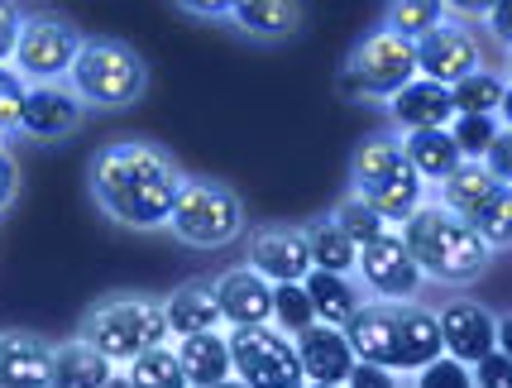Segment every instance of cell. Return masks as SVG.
Instances as JSON below:
<instances>
[{
  "label": "cell",
  "instance_id": "277c9868",
  "mask_svg": "<svg viewBox=\"0 0 512 388\" xmlns=\"http://www.w3.org/2000/svg\"><path fill=\"white\" fill-rule=\"evenodd\" d=\"M350 187L388 226H402L417 206H426V178L412 168L398 130H374L359 139L350 154Z\"/></svg>",
  "mask_w": 512,
  "mask_h": 388
},
{
  "label": "cell",
  "instance_id": "4fadbf2b",
  "mask_svg": "<svg viewBox=\"0 0 512 388\" xmlns=\"http://www.w3.org/2000/svg\"><path fill=\"white\" fill-rule=\"evenodd\" d=\"M436 321H441L446 355L460 360V365H479L489 350H498V317L474 297H450L446 307L436 312Z\"/></svg>",
  "mask_w": 512,
  "mask_h": 388
},
{
  "label": "cell",
  "instance_id": "44dd1931",
  "mask_svg": "<svg viewBox=\"0 0 512 388\" xmlns=\"http://www.w3.org/2000/svg\"><path fill=\"white\" fill-rule=\"evenodd\" d=\"M178 360L182 374L192 388H216L221 379L235 374V360H230V336L221 331H197V336H178Z\"/></svg>",
  "mask_w": 512,
  "mask_h": 388
},
{
  "label": "cell",
  "instance_id": "603a6c76",
  "mask_svg": "<svg viewBox=\"0 0 512 388\" xmlns=\"http://www.w3.org/2000/svg\"><path fill=\"white\" fill-rule=\"evenodd\" d=\"M115 379V365L87 345L82 336L53 345V388H106Z\"/></svg>",
  "mask_w": 512,
  "mask_h": 388
},
{
  "label": "cell",
  "instance_id": "c3c4849f",
  "mask_svg": "<svg viewBox=\"0 0 512 388\" xmlns=\"http://www.w3.org/2000/svg\"><path fill=\"white\" fill-rule=\"evenodd\" d=\"M106 388H130V379H125V374H115V379H111Z\"/></svg>",
  "mask_w": 512,
  "mask_h": 388
},
{
  "label": "cell",
  "instance_id": "7dc6e473",
  "mask_svg": "<svg viewBox=\"0 0 512 388\" xmlns=\"http://www.w3.org/2000/svg\"><path fill=\"white\" fill-rule=\"evenodd\" d=\"M216 388H249V384H245V379H235V374H230V379H221Z\"/></svg>",
  "mask_w": 512,
  "mask_h": 388
},
{
  "label": "cell",
  "instance_id": "2e32d148",
  "mask_svg": "<svg viewBox=\"0 0 512 388\" xmlns=\"http://www.w3.org/2000/svg\"><path fill=\"white\" fill-rule=\"evenodd\" d=\"M82 111L87 101L63 87V82H44V87H29L24 96V120H20V135L29 139H63L82 125Z\"/></svg>",
  "mask_w": 512,
  "mask_h": 388
},
{
  "label": "cell",
  "instance_id": "7bdbcfd3",
  "mask_svg": "<svg viewBox=\"0 0 512 388\" xmlns=\"http://www.w3.org/2000/svg\"><path fill=\"white\" fill-rule=\"evenodd\" d=\"M489 34L503 48H512V0H498V5L489 10Z\"/></svg>",
  "mask_w": 512,
  "mask_h": 388
},
{
  "label": "cell",
  "instance_id": "836d02e7",
  "mask_svg": "<svg viewBox=\"0 0 512 388\" xmlns=\"http://www.w3.org/2000/svg\"><path fill=\"white\" fill-rule=\"evenodd\" d=\"M498 130H503L498 115H455V120H450V135H455L465 159H484L489 144L498 139Z\"/></svg>",
  "mask_w": 512,
  "mask_h": 388
},
{
  "label": "cell",
  "instance_id": "e575fe53",
  "mask_svg": "<svg viewBox=\"0 0 512 388\" xmlns=\"http://www.w3.org/2000/svg\"><path fill=\"white\" fill-rule=\"evenodd\" d=\"M24 96H29V82L15 68H0V135H20Z\"/></svg>",
  "mask_w": 512,
  "mask_h": 388
},
{
  "label": "cell",
  "instance_id": "f1b7e54d",
  "mask_svg": "<svg viewBox=\"0 0 512 388\" xmlns=\"http://www.w3.org/2000/svg\"><path fill=\"white\" fill-rule=\"evenodd\" d=\"M503 92H508L503 72L479 68V72H469V77H460V82L450 87V106H455V115H498Z\"/></svg>",
  "mask_w": 512,
  "mask_h": 388
},
{
  "label": "cell",
  "instance_id": "f6af8a7d",
  "mask_svg": "<svg viewBox=\"0 0 512 388\" xmlns=\"http://www.w3.org/2000/svg\"><path fill=\"white\" fill-rule=\"evenodd\" d=\"M498 350H503V355H512V312H508V317H498Z\"/></svg>",
  "mask_w": 512,
  "mask_h": 388
},
{
  "label": "cell",
  "instance_id": "60d3db41",
  "mask_svg": "<svg viewBox=\"0 0 512 388\" xmlns=\"http://www.w3.org/2000/svg\"><path fill=\"white\" fill-rule=\"evenodd\" d=\"M173 5L187 10V15H197V20H230L240 0H173Z\"/></svg>",
  "mask_w": 512,
  "mask_h": 388
},
{
  "label": "cell",
  "instance_id": "bcb514c9",
  "mask_svg": "<svg viewBox=\"0 0 512 388\" xmlns=\"http://www.w3.org/2000/svg\"><path fill=\"white\" fill-rule=\"evenodd\" d=\"M498 120H503V125H508V130H512V87H508V92H503V106H498Z\"/></svg>",
  "mask_w": 512,
  "mask_h": 388
},
{
  "label": "cell",
  "instance_id": "d4e9b609",
  "mask_svg": "<svg viewBox=\"0 0 512 388\" xmlns=\"http://www.w3.org/2000/svg\"><path fill=\"white\" fill-rule=\"evenodd\" d=\"M402 149H407L412 168L422 173L426 183H446L450 173L465 163V154H460V144H455L450 130H412V135H402Z\"/></svg>",
  "mask_w": 512,
  "mask_h": 388
},
{
  "label": "cell",
  "instance_id": "d590c367",
  "mask_svg": "<svg viewBox=\"0 0 512 388\" xmlns=\"http://www.w3.org/2000/svg\"><path fill=\"white\" fill-rule=\"evenodd\" d=\"M474 374V388H512V355H503V350H489L479 365H469Z\"/></svg>",
  "mask_w": 512,
  "mask_h": 388
},
{
  "label": "cell",
  "instance_id": "f546056e",
  "mask_svg": "<svg viewBox=\"0 0 512 388\" xmlns=\"http://www.w3.org/2000/svg\"><path fill=\"white\" fill-rule=\"evenodd\" d=\"M441 187V206H450L455 216H469V206L474 202H484L493 187H498V178L489 173V163H479V159H465L455 173H450L446 183H436Z\"/></svg>",
  "mask_w": 512,
  "mask_h": 388
},
{
  "label": "cell",
  "instance_id": "f907efd6",
  "mask_svg": "<svg viewBox=\"0 0 512 388\" xmlns=\"http://www.w3.org/2000/svg\"><path fill=\"white\" fill-rule=\"evenodd\" d=\"M508 77H512V48H508Z\"/></svg>",
  "mask_w": 512,
  "mask_h": 388
},
{
  "label": "cell",
  "instance_id": "74e56055",
  "mask_svg": "<svg viewBox=\"0 0 512 388\" xmlns=\"http://www.w3.org/2000/svg\"><path fill=\"white\" fill-rule=\"evenodd\" d=\"M20 29H24V10L15 0H0V68H10L15 44H20Z\"/></svg>",
  "mask_w": 512,
  "mask_h": 388
},
{
  "label": "cell",
  "instance_id": "7a4b0ae2",
  "mask_svg": "<svg viewBox=\"0 0 512 388\" xmlns=\"http://www.w3.org/2000/svg\"><path fill=\"white\" fill-rule=\"evenodd\" d=\"M345 336L359 360L393 369V374H422L426 365H436L446 355L441 321L422 302H379L374 297L345 321Z\"/></svg>",
  "mask_w": 512,
  "mask_h": 388
},
{
  "label": "cell",
  "instance_id": "e0dca14e",
  "mask_svg": "<svg viewBox=\"0 0 512 388\" xmlns=\"http://www.w3.org/2000/svg\"><path fill=\"white\" fill-rule=\"evenodd\" d=\"M0 388H53V345L34 331H0Z\"/></svg>",
  "mask_w": 512,
  "mask_h": 388
},
{
  "label": "cell",
  "instance_id": "ffe728a7",
  "mask_svg": "<svg viewBox=\"0 0 512 388\" xmlns=\"http://www.w3.org/2000/svg\"><path fill=\"white\" fill-rule=\"evenodd\" d=\"M163 317L173 336H197V331H221V297H216V278H192L163 297Z\"/></svg>",
  "mask_w": 512,
  "mask_h": 388
},
{
  "label": "cell",
  "instance_id": "b9f144b4",
  "mask_svg": "<svg viewBox=\"0 0 512 388\" xmlns=\"http://www.w3.org/2000/svg\"><path fill=\"white\" fill-rule=\"evenodd\" d=\"M15 192H20V163L0 149V211L15 202Z\"/></svg>",
  "mask_w": 512,
  "mask_h": 388
},
{
  "label": "cell",
  "instance_id": "ba28073f",
  "mask_svg": "<svg viewBox=\"0 0 512 388\" xmlns=\"http://www.w3.org/2000/svg\"><path fill=\"white\" fill-rule=\"evenodd\" d=\"M412 77H417V44H407V39H398L393 29L379 24L374 34H364L350 48V58L340 68V96H350V101H393Z\"/></svg>",
  "mask_w": 512,
  "mask_h": 388
},
{
  "label": "cell",
  "instance_id": "5b68a950",
  "mask_svg": "<svg viewBox=\"0 0 512 388\" xmlns=\"http://www.w3.org/2000/svg\"><path fill=\"white\" fill-rule=\"evenodd\" d=\"M77 336L87 345H96L111 365H130L144 350L163 345L173 331H168V317H163V302L149 293H111L101 302H91Z\"/></svg>",
  "mask_w": 512,
  "mask_h": 388
},
{
  "label": "cell",
  "instance_id": "30bf717a",
  "mask_svg": "<svg viewBox=\"0 0 512 388\" xmlns=\"http://www.w3.org/2000/svg\"><path fill=\"white\" fill-rule=\"evenodd\" d=\"M82 34L77 24L63 20V15H24V29H20V44H15V58L10 68L20 72L29 87H44V82H63L77 53H82Z\"/></svg>",
  "mask_w": 512,
  "mask_h": 388
},
{
  "label": "cell",
  "instance_id": "52a82bcc",
  "mask_svg": "<svg viewBox=\"0 0 512 388\" xmlns=\"http://www.w3.org/2000/svg\"><path fill=\"white\" fill-rule=\"evenodd\" d=\"M168 230L192 250H221L245 235V202L235 187L216 183V178H187L168 216Z\"/></svg>",
  "mask_w": 512,
  "mask_h": 388
},
{
  "label": "cell",
  "instance_id": "8fae6325",
  "mask_svg": "<svg viewBox=\"0 0 512 388\" xmlns=\"http://www.w3.org/2000/svg\"><path fill=\"white\" fill-rule=\"evenodd\" d=\"M355 274L364 278L369 297H379V302H417L426 283V274L417 269V259H412V250H407V240L398 230H383L379 240L359 245Z\"/></svg>",
  "mask_w": 512,
  "mask_h": 388
},
{
  "label": "cell",
  "instance_id": "ee69618b",
  "mask_svg": "<svg viewBox=\"0 0 512 388\" xmlns=\"http://www.w3.org/2000/svg\"><path fill=\"white\" fill-rule=\"evenodd\" d=\"M498 0H446V10L455 20H489V10Z\"/></svg>",
  "mask_w": 512,
  "mask_h": 388
},
{
  "label": "cell",
  "instance_id": "1f68e13d",
  "mask_svg": "<svg viewBox=\"0 0 512 388\" xmlns=\"http://www.w3.org/2000/svg\"><path fill=\"white\" fill-rule=\"evenodd\" d=\"M316 321V307L302 283H273V326L288 331V336H302Z\"/></svg>",
  "mask_w": 512,
  "mask_h": 388
},
{
  "label": "cell",
  "instance_id": "4316f807",
  "mask_svg": "<svg viewBox=\"0 0 512 388\" xmlns=\"http://www.w3.org/2000/svg\"><path fill=\"white\" fill-rule=\"evenodd\" d=\"M465 221L474 226V235H479L489 250H512V187L498 183L484 202L469 206Z\"/></svg>",
  "mask_w": 512,
  "mask_h": 388
},
{
  "label": "cell",
  "instance_id": "d6a6232c",
  "mask_svg": "<svg viewBox=\"0 0 512 388\" xmlns=\"http://www.w3.org/2000/svg\"><path fill=\"white\" fill-rule=\"evenodd\" d=\"M331 216H335V226L345 230V235H350L355 245H369V240H379L383 230H388V221H383V216H379V211H374L369 202H364V197H355V192H350L345 202L335 206Z\"/></svg>",
  "mask_w": 512,
  "mask_h": 388
},
{
  "label": "cell",
  "instance_id": "5bb4252c",
  "mask_svg": "<svg viewBox=\"0 0 512 388\" xmlns=\"http://www.w3.org/2000/svg\"><path fill=\"white\" fill-rule=\"evenodd\" d=\"M249 269L268 283H302L312 274V250L302 226H264L249 235Z\"/></svg>",
  "mask_w": 512,
  "mask_h": 388
},
{
  "label": "cell",
  "instance_id": "83f0119b",
  "mask_svg": "<svg viewBox=\"0 0 512 388\" xmlns=\"http://www.w3.org/2000/svg\"><path fill=\"white\" fill-rule=\"evenodd\" d=\"M441 20H450L446 0H388V10H383V29H393L407 44L426 39Z\"/></svg>",
  "mask_w": 512,
  "mask_h": 388
},
{
  "label": "cell",
  "instance_id": "ac0fdd59",
  "mask_svg": "<svg viewBox=\"0 0 512 388\" xmlns=\"http://www.w3.org/2000/svg\"><path fill=\"white\" fill-rule=\"evenodd\" d=\"M388 115H393L398 135H412V130H450V120H455L450 87L431 82V77H412V82L388 101Z\"/></svg>",
  "mask_w": 512,
  "mask_h": 388
},
{
  "label": "cell",
  "instance_id": "d6986e66",
  "mask_svg": "<svg viewBox=\"0 0 512 388\" xmlns=\"http://www.w3.org/2000/svg\"><path fill=\"white\" fill-rule=\"evenodd\" d=\"M216 297H221V317L230 326H264L273 321V283L254 269H230L216 278Z\"/></svg>",
  "mask_w": 512,
  "mask_h": 388
},
{
  "label": "cell",
  "instance_id": "9a60e30c",
  "mask_svg": "<svg viewBox=\"0 0 512 388\" xmlns=\"http://www.w3.org/2000/svg\"><path fill=\"white\" fill-rule=\"evenodd\" d=\"M297 341V360H302V374L307 384H345L350 369L359 365L355 345L345 336V326H326V321H312Z\"/></svg>",
  "mask_w": 512,
  "mask_h": 388
},
{
  "label": "cell",
  "instance_id": "484cf974",
  "mask_svg": "<svg viewBox=\"0 0 512 388\" xmlns=\"http://www.w3.org/2000/svg\"><path fill=\"white\" fill-rule=\"evenodd\" d=\"M307 250H312V269H326V274H355L359 264V245L345 235V230L335 226V216H316L307 221Z\"/></svg>",
  "mask_w": 512,
  "mask_h": 388
},
{
  "label": "cell",
  "instance_id": "cb8c5ba5",
  "mask_svg": "<svg viewBox=\"0 0 512 388\" xmlns=\"http://www.w3.org/2000/svg\"><path fill=\"white\" fill-rule=\"evenodd\" d=\"M302 288H307V297H312L316 321H326V326H345V321L364 307V293L355 288V278L350 274H326V269H312V274L302 278Z\"/></svg>",
  "mask_w": 512,
  "mask_h": 388
},
{
  "label": "cell",
  "instance_id": "6da1fadb",
  "mask_svg": "<svg viewBox=\"0 0 512 388\" xmlns=\"http://www.w3.org/2000/svg\"><path fill=\"white\" fill-rule=\"evenodd\" d=\"M187 183L182 163L149 139H115L101 144L87 163L91 202L111 216L115 226L158 230L168 226L178 192Z\"/></svg>",
  "mask_w": 512,
  "mask_h": 388
},
{
  "label": "cell",
  "instance_id": "4dcf8cb0",
  "mask_svg": "<svg viewBox=\"0 0 512 388\" xmlns=\"http://www.w3.org/2000/svg\"><path fill=\"white\" fill-rule=\"evenodd\" d=\"M125 379H130V388H192L187 374H182L178 350H168V345H154V350H144L139 360H130V365H125Z\"/></svg>",
  "mask_w": 512,
  "mask_h": 388
},
{
  "label": "cell",
  "instance_id": "f35d334b",
  "mask_svg": "<svg viewBox=\"0 0 512 388\" xmlns=\"http://www.w3.org/2000/svg\"><path fill=\"white\" fill-rule=\"evenodd\" d=\"M479 163H489V173H493V178L512 187V130H508V125L498 130V139L489 144V154H484Z\"/></svg>",
  "mask_w": 512,
  "mask_h": 388
},
{
  "label": "cell",
  "instance_id": "8d00e7d4",
  "mask_svg": "<svg viewBox=\"0 0 512 388\" xmlns=\"http://www.w3.org/2000/svg\"><path fill=\"white\" fill-rule=\"evenodd\" d=\"M465 369H469V365H460V360L441 355L436 365L422 369V388H474V379H469Z\"/></svg>",
  "mask_w": 512,
  "mask_h": 388
},
{
  "label": "cell",
  "instance_id": "3957f363",
  "mask_svg": "<svg viewBox=\"0 0 512 388\" xmlns=\"http://www.w3.org/2000/svg\"><path fill=\"white\" fill-rule=\"evenodd\" d=\"M398 235L407 240V250L417 259V269L426 274V283L469 288V283H479L484 269H489L493 250L474 235V226H469L465 216H455V211L441 202L417 206L398 226Z\"/></svg>",
  "mask_w": 512,
  "mask_h": 388
},
{
  "label": "cell",
  "instance_id": "7c38bea8",
  "mask_svg": "<svg viewBox=\"0 0 512 388\" xmlns=\"http://www.w3.org/2000/svg\"><path fill=\"white\" fill-rule=\"evenodd\" d=\"M484 68V48L465 20H441L426 39H417V77H431L441 87H455L460 77Z\"/></svg>",
  "mask_w": 512,
  "mask_h": 388
},
{
  "label": "cell",
  "instance_id": "ab89813d",
  "mask_svg": "<svg viewBox=\"0 0 512 388\" xmlns=\"http://www.w3.org/2000/svg\"><path fill=\"white\" fill-rule=\"evenodd\" d=\"M345 388H398V374H393V369H383V365H369V360H359V365L350 369Z\"/></svg>",
  "mask_w": 512,
  "mask_h": 388
},
{
  "label": "cell",
  "instance_id": "7402d4cb",
  "mask_svg": "<svg viewBox=\"0 0 512 388\" xmlns=\"http://www.w3.org/2000/svg\"><path fill=\"white\" fill-rule=\"evenodd\" d=\"M230 24L259 44H283L302 29V0H240Z\"/></svg>",
  "mask_w": 512,
  "mask_h": 388
},
{
  "label": "cell",
  "instance_id": "8992f818",
  "mask_svg": "<svg viewBox=\"0 0 512 388\" xmlns=\"http://www.w3.org/2000/svg\"><path fill=\"white\" fill-rule=\"evenodd\" d=\"M67 87L96 111H125L149 92V63L120 39H87L67 72Z\"/></svg>",
  "mask_w": 512,
  "mask_h": 388
},
{
  "label": "cell",
  "instance_id": "9c48e42d",
  "mask_svg": "<svg viewBox=\"0 0 512 388\" xmlns=\"http://www.w3.org/2000/svg\"><path fill=\"white\" fill-rule=\"evenodd\" d=\"M230 360H235V379L249 388H302V360H297V341L288 331H278L273 321L264 326H230Z\"/></svg>",
  "mask_w": 512,
  "mask_h": 388
},
{
  "label": "cell",
  "instance_id": "681fc988",
  "mask_svg": "<svg viewBox=\"0 0 512 388\" xmlns=\"http://www.w3.org/2000/svg\"><path fill=\"white\" fill-rule=\"evenodd\" d=\"M302 388H345V384H302Z\"/></svg>",
  "mask_w": 512,
  "mask_h": 388
}]
</instances>
